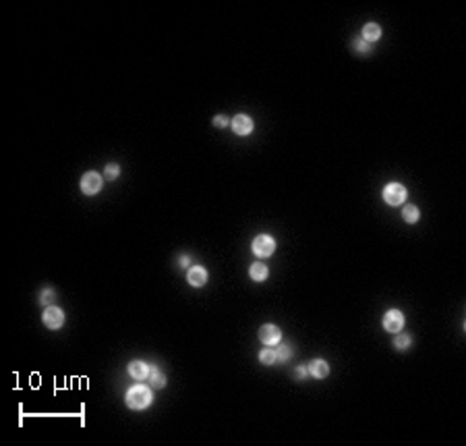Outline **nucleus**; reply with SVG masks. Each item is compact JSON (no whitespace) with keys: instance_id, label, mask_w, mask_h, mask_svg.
<instances>
[{"instance_id":"obj_1","label":"nucleus","mask_w":466,"mask_h":446,"mask_svg":"<svg viewBox=\"0 0 466 446\" xmlns=\"http://www.w3.org/2000/svg\"><path fill=\"white\" fill-rule=\"evenodd\" d=\"M125 401H127V407L129 409L143 411V409H147L153 403V392H151V388H147L143 384H137V386H131L127 390Z\"/></svg>"},{"instance_id":"obj_2","label":"nucleus","mask_w":466,"mask_h":446,"mask_svg":"<svg viewBox=\"0 0 466 446\" xmlns=\"http://www.w3.org/2000/svg\"><path fill=\"white\" fill-rule=\"evenodd\" d=\"M251 249H253V256L255 258H261V260L264 258H270L276 251V241L270 235H259V237H255Z\"/></svg>"},{"instance_id":"obj_3","label":"nucleus","mask_w":466,"mask_h":446,"mask_svg":"<svg viewBox=\"0 0 466 446\" xmlns=\"http://www.w3.org/2000/svg\"><path fill=\"white\" fill-rule=\"evenodd\" d=\"M42 322H44V326H46L48 330H58V328H63V324H65V314H63V309L56 307V305H48V307L44 309V314H42Z\"/></svg>"},{"instance_id":"obj_4","label":"nucleus","mask_w":466,"mask_h":446,"mask_svg":"<svg viewBox=\"0 0 466 446\" xmlns=\"http://www.w3.org/2000/svg\"><path fill=\"white\" fill-rule=\"evenodd\" d=\"M406 200V187L400 185V183H390L386 189H383V202L388 206H400L404 204Z\"/></svg>"},{"instance_id":"obj_5","label":"nucleus","mask_w":466,"mask_h":446,"mask_svg":"<svg viewBox=\"0 0 466 446\" xmlns=\"http://www.w3.org/2000/svg\"><path fill=\"white\" fill-rule=\"evenodd\" d=\"M102 185H104V179L102 174H97L95 170H89L81 177V191L85 195H95L102 191Z\"/></svg>"},{"instance_id":"obj_6","label":"nucleus","mask_w":466,"mask_h":446,"mask_svg":"<svg viewBox=\"0 0 466 446\" xmlns=\"http://www.w3.org/2000/svg\"><path fill=\"white\" fill-rule=\"evenodd\" d=\"M259 340H261L266 346H276L282 342V330L274 324H266L259 328Z\"/></svg>"},{"instance_id":"obj_7","label":"nucleus","mask_w":466,"mask_h":446,"mask_svg":"<svg viewBox=\"0 0 466 446\" xmlns=\"http://www.w3.org/2000/svg\"><path fill=\"white\" fill-rule=\"evenodd\" d=\"M383 328L392 334H398L404 328V314L400 309H388L383 316Z\"/></svg>"},{"instance_id":"obj_8","label":"nucleus","mask_w":466,"mask_h":446,"mask_svg":"<svg viewBox=\"0 0 466 446\" xmlns=\"http://www.w3.org/2000/svg\"><path fill=\"white\" fill-rule=\"evenodd\" d=\"M230 127H232V131L236 133V135H249L251 131H253V121H251V117H247V114H236L232 121H230Z\"/></svg>"},{"instance_id":"obj_9","label":"nucleus","mask_w":466,"mask_h":446,"mask_svg":"<svg viewBox=\"0 0 466 446\" xmlns=\"http://www.w3.org/2000/svg\"><path fill=\"white\" fill-rule=\"evenodd\" d=\"M187 280L191 286H203L207 282V270L203 266H191L187 272Z\"/></svg>"},{"instance_id":"obj_10","label":"nucleus","mask_w":466,"mask_h":446,"mask_svg":"<svg viewBox=\"0 0 466 446\" xmlns=\"http://www.w3.org/2000/svg\"><path fill=\"white\" fill-rule=\"evenodd\" d=\"M307 372H309V376H313V378H317V380H323V378H328V374H330V365H328L323 359H313V361L307 365Z\"/></svg>"},{"instance_id":"obj_11","label":"nucleus","mask_w":466,"mask_h":446,"mask_svg":"<svg viewBox=\"0 0 466 446\" xmlns=\"http://www.w3.org/2000/svg\"><path fill=\"white\" fill-rule=\"evenodd\" d=\"M129 376L139 380V382H143V380L149 378V365L145 361H131L129 363Z\"/></svg>"},{"instance_id":"obj_12","label":"nucleus","mask_w":466,"mask_h":446,"mask_svg":"<svg viewBox=\"0 0 466 446\" xmlns=\"http://www.w3.org/2000/svg\"><path fill=\"white\" fill-rule=\"evenodd\" d=\"M249 276H251L255 282H264V280H268L270 270H268V266H266L264 262H253L251 268H249Z\"/></svg>"},{"instance_id":"obj_13","label":"nucleus","mask_w":466,"mask_h":446,"mask_svg":"<svg viewBox=\"0 0 466 446\" xmlns=\"http://www.w3.org/2000/svg\"><path fill=\"white\" fill-rule=\"evenodd\" d=\"M360 35H362V40H365L367 44H373V42H377L381 37V27L377 23H367L365 27H362Z\"/></svg>"},{"instance_id":"obj_14","label":"nucleus","mask_w":466,"mask_h":446,"mask_svg":"<svg viewBox=\"0 0 466 446\" xmlns=\"http://www.w3.org/2000/svg\"><path fill=\"white\" fill-rule=\"evenodd\" d=\"M402 218H404V222H408V224H417L419 218H421V212H419L417 206H404V208H402Z\"/></svg>"},{"instance_id":"obj_15","label":"nucleus","mask_w":466,"mask_h":446,"mask_svg":"<svg viewBox=\"0 0 466 446\" xmlns=\"http://www.w3.org/2000/svg\"><path fill=\"white\" fill-rule=\"evenodd\" d=\"M149 380H151V386H153V388H162V386L166 384V376L160 372L158 365H151V367H149Z\"/></svg>"},{"instance_id":"obj_16","label":"nucleus","mask_w":466,"mask_h":446,"mask_svg":"<svg viewBox=\"0 0 466 446\" xmlns=\"http://www.w3.org/2000/svg\"><path fill=\"white\" fill-rule=\"evenodd\" d=\"M292 355V346L290 344H276V361H288Z\"/></svg>"},{"instance_id":"obj_17","label":"nucleus","mask_w":466,"mask_h":446,"mask_svg":"<svg viewBox=\"0 0 466 446\" xmlns=\"http://www.w3.org/2000/svg\"><path fill=\"white\" fill-rule=\"evenodd\" d=\"M259 361H261L264 365L276 363V349H274V346H266V349L259 353Z\"/></svg>"},{"instance_id":"obj_18","label":"nucleus","mask_w":466,"mask_h":446,"mask_svg":"<svg viewBox=\"0 0 466 446\" xmlns=\"http://www.w3.org/2000/svg\"><path fill=\"white\" fill-rule=\"evenodd\" d=\"M394 346H396V349H400V351L408 349V346H410V336H408V334H400V332H398V336L394 338Z\"/></svg>"},{"instance_id":"obj_19","label":"nucleus","mask_w":466,"mask_h":446,"mask_svg":"<svg viewBox=\"0 0 466 446\" xmlns=\"http://www.w3.org/2000/svg\"><path fill=\"white\" fill-rule=\"evenodd\" d=\"M352 48L356 52H360V54H367V52H371V44H367L362 37H358V40H354L352 42Z\"/></svg>"},{"instance_id":"obj_20","label":"nucleus","mask_w":466,"mask_h":446,"mask_svg":"<svg viewBox=\"0 0 466 446\" xmlns=\"http://www.w3.org/2000/svg\"><path fill=\"white\" fill-rule=\"evenodd\" d=\"M54 290L52 288H44V293H42V297H39V303L44 305V307H48V305H52V301H54Z\"/></svg>"},{"instance_id":"obj_21","label":"nucleus","mask_w":466,"mask_h":446,"mask_svg":"<svg viewBox=\"0 0 466 446\" xmlns=\"http://www.w3.org/2000/svg\"><path fill=\"white\" fill-rule=\"evenodd\" d=\"M104 174H106L108 181H114V179H118V174H120V166H118V164H108L106 170H104Z\"/></svg>"},{"instance_id":"obj_22","label":"nucleus","mask_w":466,"mask_h":446,"mask_svg":"<svg viewBox=\"0 0 466 446\" xmlns=\"http://www.w3.org/2000/svg\"><path fill=\"white\" fill-rule=\"evenodd\" d=\"M228 123H230V121H228L224 114H220V117H214V125H216V127H220V129H222V127H226Z\"/></svg>"},{"instance_id":"obj_23","label":"nucleus","mask_w":466,"mask_h":446,"mask_svg":"<svg viewBox=\"0 0 466 446\" xmlns=\"http://www.w3.org/2000/svg\"><path fill=\"white\" fill-rule=\"evenodd\" d=\"M307 374H309V372H307V365H298V367L294 370V378H296V380H302Z\"/></svg>"},{"instance_id":"obj_24","label":"nucleus","mask_w":466,"mask_h":446,"mask_svg":"<svg viewBox=\"0 0 466 446\" xmlns=\"http://www.w3.org/2000/svg\"><path fill=\"white\" fill-rule=\"evenodd\" d=\"M178 264H180V266H183V268H185V266H189V264H191V258H189V256H180V260H178Z\"/></svg>"}]
</instances>
